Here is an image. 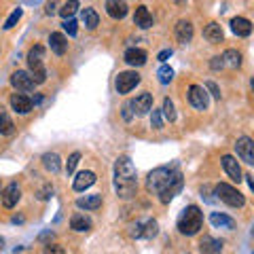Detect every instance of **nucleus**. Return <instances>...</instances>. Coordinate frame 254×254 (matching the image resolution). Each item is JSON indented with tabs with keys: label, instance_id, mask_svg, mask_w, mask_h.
Segmentation results:
<instances>
[{
	"label": "nucleus",
	"instance_id": "obj_42",
	"mask_svg": "<svg viewBox=\"0 0 254 254\" xmlns=\"http://www.w3.org/2000/svg\"><path fill=\"white\" fill-rule=\"evenodd\" d=\"M55 11H58V2H55V0H49V2H47V6H45V13H47V15H53Z\"/></svg>",
	"mask_w": 254,
	"mask_h": 254
},
{
	"label": "nucleus",
	"instance_id": "obj_4",
	"mask_svg": "<svg viewBox=\"0 0 254 254\" xmlns=\"http://www.w3.org/2000/svg\"><path fill=\"white\" fill-rule=\"evenodd\" d=\"M43 55H45V49L41 45H34L28 51L30 76H32V81H34V85H41V83L47 81V70H45V64H43Z\"/></svg>",
	"mask_w": 254,
	"mask_h": 254
},
{
	"label": "nucleus",
	"instance_id": "obj_39",
	"mask_svg": "<svg viewBox=\"0 0 254 254\" xmlns=\"http://www.w3.org/2000/svg\"><path fill=\"white\" fill-rule=\"evenodd\" d=\"M51 195H53V187L51 185H47V187H43L41 190H38V199H49Z\"/></svg>",
	"mask_w": 254,
	"mask_h": 254
},
{
	"label": "nucleus",
	"instance_id": "obj_5",
	"mask_svg": "<svg viewBox=\"0 0 254 254\" xmlns=\"http://www.w3.org/2000/svg\"><path fill=\"white\" fill-rule=\"evenodd\" d=\"M214 193H216V197L220 201H225L227 205H231V208H242L246 203V197L235 187L227 185V182H220V185L214 187Z\"/></svg>",
	"mask_w": 254,
	"mask_h": 254
},
{
	"label": "nucleus",
	"instance_id": "obj_40",
	"mask_svg": "<svg viewBox=\"0 0 254 254\" xmlns=\"http://www.w3.org/2000/svg\"><path fill=\"white\" fill-rule=\"evenodd\" d=\"M43 254H66V250H64L62 246H47Z\"/></svg>",
	"mask_w": 254,
	"mask_h": 254
},
{
	"label": "nucleus",
	"instance_id": "obj_34",
	"mask_svg": "<svg viewBox=\"0 0 254 254\" xmlns=\"http://www.w3.org/2000/svg\"><path fill=\"white\" fill-rule=\"evenodd\" d=\"M21 15H23V11H21L19 6H17V9H15V11H13L11 15H9V19L4 21V26H2V28H4V30H11V28L15 26V23H17V21L21 19Z\"/></svg>",
	"mask_w": 254,
	"mask_h": 254
},
{
	"label": "nucleus",
	"instance_id": "obj_26",
	"mask_svg": "<svg viewBox=\"0 0 254 254\" xmlns=\"http://www.w3.org/2000/svg\"><path fill=\"white\" fill-rule=\"evenodd\" d=\"M125 62L129 66H144L146 64V53L142 49H127L125 51Z\"/></svg>",
	"mask_w": 254,
	"mask_h": 254
},
{
	"label": "nucleus",
	"instance_id": "obj_21",
	"mask_svg": "<svg viewBox=\"0 0 254 254\" xmlns=\"http://www.w3.org/2000/svg\"><path fill=\"white\" fill-rule=\"evenodd\" d=\"M210 222L216 229H227V231L235 229V220L231 216H227V214H220V212H212L210 214Z\"/></svg>",
	"mask_w": 254,
	"mask_h": 254
},
{
	"label": "nucleus",
	"instance_id": "obj_44",
	"mask_svg": "<svg viewBox=\"0 0 254 254\" xmlns=\"http://www.w3.org/2000/svg\"><path fill=\"white\" fill-rule=\"evenodd\" d=\"M168 58H172V49H163L161 53H159V62H165Z\"/></svg>",
	"mask_w": 254,
	"mask_h": 254
},
{
	"label": "nucleus",
	"instance_id": "obj_23",
	"mask_svg": "<svg viewBox=\"0 0 254 254\" xmlns=\"http://www.w3.org/2000/svg\"><path fill=\"white\" fill-rule=\"evenodd\" d=\"M76 208L81 210H98L102 208V195H85L76 199Z\"/></svg>",
	"mask_w": 254,
	"mask_h": 254
},
{
	"label": "nucleus",
	"instance_id": "obj_36",
	"mask_svg": "<svg viewBox=\"0 0 254 254\" xmlns=\"http://www.w3.org/2000/svg\"><path fill=\"white\" fill-rule=\"evenodd\" d=\"M62 26H64V30H66L70 36H76V32H78V23H76L72 17H70V19H64Z\"/></svg>",
	"mask_w": 254,
	"mask_h": 254
},
{
	"label": "nucleus",
	"instance_id": "obj_16",
	"mask_svg": "<svg viewBox=\"0 0 254 254\" xmlns=\"http://www.w3.org/2000/svg\"><path fill=\"white\" fill-rule=\"evenodd\" d=\"M133 23H136L138 28L146 30V28H153V15H150V11L146 9L144 4H140L136 13H133Z\"/></svg>",
	"mask_w": 254,
	"mask_h": 254
},
{
	"label": "nucleus",
	"instance_id": "obj_17",
	"mask_svg": "<svg viewBox=\"0 0 254 254\" xmlns=\"http://www.w3.org/2000/svg\"><path fill=\"white\" fill-rule=\"evenodd\" d=\"M106 13L113 19H123L127 15V2L125 0H106Z\"/></svg>",
	"mask_w": 254,
	"mask_h": 254
},
{
	"label": "nucleus",
	"instance_id": "obj_45",
	"mask_svg": "<svg viewBox=\"0 0 254 254\" xmlns=\"http://www.w3.org/2000/svg\"><path fill=\"white\" fill-rule=\"evenodd\" d=\"M4 248V240H2V237H0V250H2Z\"/></svg>",
	"mask_w": 254,
	"mask_h": 254
},
{
	"label": "nucleus",
	"instance_id": "obj_20",
	"mask_svg": "<svg viewBox=\"0 0 254 254\" xmlns=\"http://www.w3.org/2000/svg\"><path fill=\"white\" fill-rule=\"evenodd\" d=\"M49 47H51V51L55 55H64L68 51V41H66V36L62 34V32H53V34L49 36Z\"/></svg>",
	"mask_w": 254,
	"mask_h": 254
},
{
	"label": "nucleus",
	"instance_id": "obj_8",
	"mask_svg": "<svg viewBox=\"0 0 254 254\" xmlns=\"http://www.w3.org/2000/svg\"><path fill=\"white\" fill-rule=\"evenodd\" d=\"M19 197H21V189L19 185H15V182H11V185H6L2 189V193H0V201H2L4 208H15L19 201Z\"/></svg>",
	"mask_w": 254,
	"mask_h": 254
},
{
	"label": "nucleus",
	"instance_id": "obj_13",
	"mask_svg": "<svg viewBox=\"0 0 254 254\" xmlns=\"http://www.w3.org/2000/svg\"><path fill=\"white\" fill-rule=\"evenodd\" d=\"M174 32H176V38H178V43H182V45H187V43H190L193 41V23H190L189 19H180L178 23H176V28H174Z\"/></svg>",
	"mask_w": 254,
	"mask_h": 254
},
{
	"label": "nucleus",
	"instance_id": "obj_10",
	"mask_svg": "<svg viewBox=\"0 0 254 254\" xmlns=\"http://www.w3.org/2000/svg\"><path fill=\"white\" fill-rule=\"evenodd\" d=\"M222 168H225V172L229 174V178H231L233 182H240L244 180V174H242V168H240V163H237V159L231 157V155H225L222 157Z\"/></svg>",
	"mask_w": 254,
	"mask_h": 254
},
{
	"label": "nucleus",
	"instance_id": "obj_15",
	"mask_svg": "<svg viewBox=\"0 0 254 254\" xmlns=\"http://www.w3.org/2000/svg\"><path fill=\"white\" fill-rule=\"evenodd\" d=\"M203 38H205L208 43H212V45L222 43V38H225V32H222L220 23H216V21L208 23V26H205V30H203Z\"/></svg>",
	"mask_w": 254,
	"mask_h": 254
},
{
	"label": "nucleus",
	"instance_id": "obj_32",
	"mask_svg": "<svg viewBox=\"0 0 254 254\" xmlns=\"http://www.w3.org/2000/svg\"><path fill=\"white\" fill-rule=\"evenodd\" d=\"M157 78H159V83L168 85V83L172 81V78H174V70H172L170 66H165V64H163V66L157 70Z\"/></svg>",
	"mask_w": 254,
	"mask_h": 254
},
{
	"label": "nucleus",
	"instance_id": "obj_1",
	"mask_svg": "<svg viewBox=\"0 0 254 254\" xmlns=\"http://www.w3.org/2000/svg\"><path fill=\"white\" fill-rule=\"evenodd\" d=\"M180 189H182V174L176 168H170V165L153 170L146 178V190L153 195H159L161 203H170Z\"/></svg>",
	"mask_w": 254,
	"mask_h": 254
},
{
	"label": "nucleus",
	"instance_id": "obj_3",
	"mask_svg": "<svg viewBox=\"0 0 254 254\" xmlns=\"http://www.w3.org/2000/svg\"><path fill=\"white\" fill-rule=\"evenodd\" d=\"M203 227V214L197 205H189V208L182 210L180 218H178V231L182 235H197Z\"/></svg>",
	"mask_w": 254,
	"mask_h": 254
},
{
	"label": "nucleus",
	"instance_id": "obj_38",
	"mask_svg": "<svg viewBox=\"0 0 254 254\" xmlns=\"http://www.w3.org/2000/svg\"><path fill=\"white\" fill-rule=\"evenodd\" d=\"M203 89H208V91L214 95V98H216V100H220V89H218V85L214 83V81H208V83H205V87H203Z\"/></svg>",
	"mask_w": 254,
	"mask_h": 254
},
{
	"label": "nucleus",
	"instance_id": "obj_11",
	"mask_svg": "<svg viewBox=\"0 0 254 254\" xmlns=\"http://www.w3.org/2000/svg\"><path fill=\"white\" fill-rule=\"evenodd\" d=\"M11 85L17 91H30V89H34V81H32L30 72H26V70H17V72H13L11 74Z\"/></svg>",
	"mask_w": 254,
	"mask_h": 254
},
{
	"label": "nucleus",
	"instance_id": "obj_43",
	"mask_svg": "<svg viewBox=\"0 0 254 254\" xmlns=\"http://www.w3.org/2000/svg\"><path fill=\"white\" fill-rule=\"evenodd\" d=\"M210 66H212V70H220V68H222V60H220V58H212Z\"/></svg>",
	"mask_w": 254,
	"mask_h": 254
},
{
	"label": "nucleus",
	"instance_id": "obj_6",
	"mask_svg": "<svg viewBox=\"0 0 254 254\" xmlns=\"http://www.w3.org/2000/svg\"><path fill=\"white\" fill-rule=\"evenodd\" d=\"M189 102L195 110H208V106H210L208 91H205L201 85H190L189 87Z\"/></svg>",
	"mask_w": 254,
	"mask_h": 254
},
{
	"label": "nucleus",
	"instance_id": "obj_19",
	"mask_svg": "<svg viewBox=\"0 0 254 254\" xmlns=\"http://www.w3.org/2000/svg\"><path fill=\"white\" fill-rule=\"evenodd\" d=\"M222 244L218 240H214L212 235H203L199 240V252L201 254H220Z\"/></svg>",
	"mask_w": 254,
	"mask_h": 254
},
{
	"label": "nucleus",
	"instance_id": "obj_29",
	"mask_svg": "<svg viewBox=\"0 0 254 254\" xmlns=\"http://www.w3.org/2000/svg\"><path fill=\"white\" fill-rule=\"evenodd\" d=\"M13 131H15V125L11 121V117L2 113V108H0V133H2V136H11Z\"/></svg>",
	"mask_w": 254,
	"mask_h": 254
},
{
	"label": "nucleus",
	"instance_id": "obj_41",
	"mask_svg": "<svg viewBox=\"0 0 254 254\" xmlns=\"http://www.w3.org/2000/svg\"><path fill=\"white\" fill-rule=\"evenodd\" d=\"M131 117H133V113H131V102H125V106H123V119H125V121H129Z\"/></svg>",
	"mask_w": 254,
	"mask_h": 254
},
{
	"label": "nucleus",
	"instance_id": "obj_30",
	"mask_svg": "<svg viewBox=\"0 0 254 254\" xmlns=\"http://www.w3.org/2000/svg\"><path fill=\"white\" fill-rule=\"evenodd\" d=\"M76 9H78V0H66L64 6L60 9V15H62L64 19H70L76 13Z\"/></svg>",
	"mask_w": 254,
	"mask_h": 254
},
{
	"label": "nucleus",
	"instance_id": "obj_27",
	"mask_svg": "<svg viewBox=\"0 0 254 254\" xmlns=\"http://www.w3.org/2000/svg\"><path fill=\"white\" fill-rule=\"evenodd\" d=\"M70 229H74V231H78V233L89 231L91 229V218H87L85 214H74V216L70 218Z\"/></svg>",
	"mask_w": 254,
	"mask_h": 254
},
{
	"label": "nucleus",
	"instance_id": "obj_18",
	"mask_svg": "<svg viewBox=\"0 0 254 254\" xmlns=\"http://www.w3.org/2000/svg\"><path fill=\"white\" fill-rule=\"evenodd\" d=\"M95 185V174L93 172H89V170H85V172H81V174H76V178H74V190H87L89 187H93Z\"/></svg>",
	"mask_w": 254,
	"mask_h": 254
},
{
	"label": "nucleus",
	"instance_id": "obj_35",
	"mask_svg": "<svg viewBox=\"0 0 254 254\" xmlns=\"http://www.w3.org/2000/svg\"><path fill=\"white\" fill-rule=\"evenodd\" d=\"M78 161H81V153H72V155H70V157H68V163H66V172L72 174V172L76 170Z\"/></svg>",
	"mask_w": 254,
	"mask_h": 254
},
{
	"label": "nucleus",
	"instance_id": "obj_22",
	"mask_svg": "<svg viewBox=\"0 0 254 254\" xmlns=\"http://www.w3.org/2000/svg\"><path fill=\"white\" fill-rule=\"evenodd\" d=\"M231 30H233V34H237V36H250L252 21L246 19V17H233L231 19Z\"/></svg>",
	"mask_w": 254,
	"mask_h": 254
},
{
	"label": "nucleus",
	"instance_id": "obj_25",
	"mask_svg": "<svg viewBox=\"0 0 254 254\" xmlns=\"http://www.w3.org/2000/svg\"><path fill=\"white\" fill-rule=\"evenodd\" d=\"M43 165H45L47 172L58 174V172L62 170V159H60L58 153H45V155H43Z\"/></svg>",
	"mask_w": 254,
	"mask_h": 254
},
{
	"label": "nucleus",
	"instance_id": "obj_33",
	"mask_svg": "<svg viewBox=\"0 0 254 254\" xmlns=\"http://www.w3.org/2000/svg\"><path fill=\"white\" fill-rule=\"evenodd\" d=\"M163 117L168 119V121H176V110H174V104H172V100L170 98H165L163 100Z\"/></svg>",
	"mask_w": 254,
	"mask_h": 254
},
{
	"label": "nucleus",
	"instance_id": "obj_9",
	"mask_svg": "<svg viewBox=\"0 0 254 254\" xmlns=\"http://www.w3.org/2000/svg\"><path fill=\"white\" fill-rule=\"evenodd\" d=\"M235 150H237V155L242 157V161L246 163H254V142L248 138V136H242V138H237L235 142Z\"/></svg>",
	"mask_w": 254,
	"mask_h": 254
},
{
	"label": "nucleus",
	"instance_id": "obj_7",
	"mask_svg": "<svg viewBox=\"0 0 254 254\" xmlns=\"http://www.w3.org/2000/svg\"><path fill=\"white\" fill-rule=\"evenodd\" d=\"M138 83H140V74L133 72V70L119 72V76H117V91L119 93H129Z\"/></svg>",
	"mask_w": 254,
	"mask_h": 254
},
{
	"label": "nucleus",
	"instance_id": "obj_2",
	"mask_svg": "<svg viewBox=\"0 0 254 254\" xmlns=\"http://www.w3.org/2000/svg\"><path fill=\"white\" fill-rule=\"evenodd\" d=\"M115 185L121 197H131L136 193V168L129 157H119L115 163Z\"/></svg>",
	"mask_w": 254,
	"mask_h": 254
},
{
	"label": "nucleus",
	"instance_id": "obj_37",
	"mask_svg": "<svg viewBox=\"0 0 254 254\" xmlns=\"http://www.w3.org/2000/svg\"><path fill=\"white\" fill-rule=\"evenodd\" d=\"M150 125H153V127H155V129H161V127H163L161 110H155V108H153V115H150Z\"/></svg>",
	"mask_w": 254,
	"mask_h": 254
},
{
	"label": "nucleus",
	"instance_id": "obj_31",
	"mask_svg": "<svg viewBox=\"0 0 254 254\" xmlns=\"http://www.w3.org/2000/svg\"><path fill=\"white\" fill-rule=\"evenodd\" d=\"M159 231V225L157 220H146L142 222V237H146V240H150V237H155Z\"/></svg>",
	"mask_w": 254,
	"mask_h": 254
},
{
	"label": "nucleus",
	"instance_id": "obj_24",
	"mask_svg": "<svg viewBox=\"0 0 254 254\" xmlns=\"http://www.w3.org/2000/svg\"><path fill=\"white\" fill-rule=\"evenodd\" d=\"M220 60H222V68H240L242 66V53L240 51H235V49H227L225 53L220 55Z\"/></svg>",
	"mask_w": 254,
	"mask_h": 254
},
{
	"label": "nucleus",
	"instance_id": "obj_28",
	"mask_svg": "<svg viewBox=\"0 0 254 254\" xmlns=\"http://www.w3.org/2000/svg\"><path fill=\"white\" fill-rule=\"evenodd\" d=\"M81 19H83V23H85V26L89 28V30H95V28H98V23H100L98 13H95L93 9H83Z\"/></svg>",
	"mask_w": 254,
	"mask_h": 254
},
{
	"label": "nucleus",
	"instance_id": "obj_14",
	"mask_svg": "<svg viewBox=\"0 0 254 254\" xmlns=\"http://www.w3.org/2000/svg\"><path fill=\"white\" fill-rule=\"evenodd\" d=\"M11 106H13L15 113L28 115L30 110H32V100L28 98L26 93H13V95H11Z\"/></svg>",
	"mask_w": 254,
	"mask_h": 254
},
{
	"label": "nucleus",
	"instance_id": "obj_12",
	"mask_svg": "<svg viewBox=\"0 0 254 254\" xmlns=\"http://www.w3.org/2000/svg\"><path fill=\"white\" fill-rule=\"evenodd\" d=\"M131 102V108L133 113H136L138 117H144L150 108H153V95L150 93H140L136 100H129Z\"/></svg>",
	"mask_w": 254,
	"mask_h": 254
}]
</instances>
